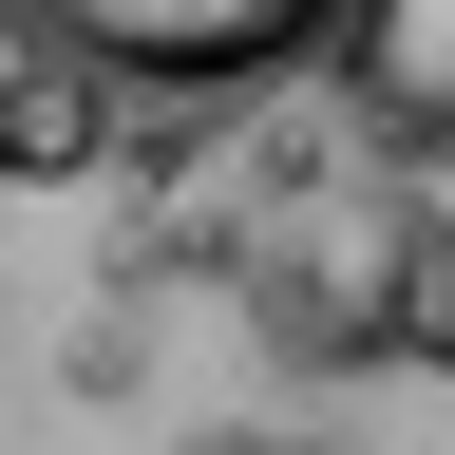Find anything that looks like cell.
<instances>
[{"instance_id":"obj_1","label":"cell","mask_w":455,"mask_h":455,"mask_svg":"<svg viewBox=\"0 0 455 455\" xmlns=\"http://www.w3.org/2000/svg\"><path fill=\"white\" fill-rule=\"evenodd\" d=\"M38 57H95V76H152V95H247L284 57H323L361 0H0Z\"/></svg>"},{"instance_id":"obj_2","label":"cell","mask_w":455,"mask_h":455,"mask_svg":"<svg viewBox=\"0 0 455 455\" xmlns=\"http://www.w3.org/2000/svg\"><path fill=\"white\" fill-rule=\"evenodd\" d=\"M398 266H418V228H379V209H304V228L266 247V323H284V341H323V361H379L398 304H418Z\"/></svg>"},{"instance_id":"obj_3","label":"cell","mask_w":455,"mask_h":455,"mask_svg":"<svg viewBox=\"0 0 455 455\" xmlns=\"http://www.w3.org/2000/svg\"><path fill=\"white\" fill-rule=\"evenodd\" d=\"M95 152H114L95 57H57V76H20V95H0V171H20V190H57V171H95Z\"/></svg>"},{"instance_id":"obj_4","label":"cell","mask_w":455,"mask_h":455,"mask_svg":"<svg viewBox=\"0 0 455 455\" xmlns=\"http://www.w3.org/2000/svg\"><path fill=\"white\" fill-rule=\"evenodd\" d=\"M190 455H323V436H190Z\"/></svg>"}]
</instances>
